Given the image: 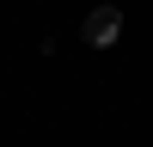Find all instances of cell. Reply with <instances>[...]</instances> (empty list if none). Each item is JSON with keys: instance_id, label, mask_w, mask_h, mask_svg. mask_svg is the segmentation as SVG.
<instances>
[{"instance_id": "cell-1", "label": "cell", "mask_w": 153, "mask_h": 147, "mask_svg": "<svg viewBox=\"0 0 153 147\" xmlns=\"http://www.w3.org/2000/svg\"><path fill=\"white\" fill-rule=\"evenodd\" d=\"M80 43H86V49H98V55L123 43V6H117V0H98V6L80 19Z\"/></svg>"}]
</instances>
